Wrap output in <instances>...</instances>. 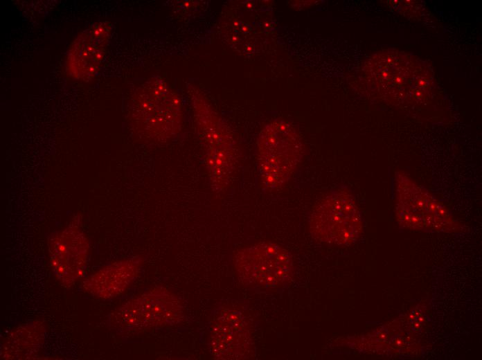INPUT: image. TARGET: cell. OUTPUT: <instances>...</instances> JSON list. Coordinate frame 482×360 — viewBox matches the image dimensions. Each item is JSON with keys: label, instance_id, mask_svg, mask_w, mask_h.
I'll use <instances>...</instances> for the list:
<instances>
[{"label": "cell", "instance_id": "cell-1", "mask_svg": "<svg viewBox=\"0 0 482 360\" xmlns=\"http://www.w3.org/2000/svg\"><path fill=\"white\" fill-rule=\"evenodd\" d=\"M193 102L210 186L214 192H220L229 186L236 169L235 141L228 126L204 98L194 96Z\"/></svg>", "mask_w": 482, "mask_h": 360}, {"label": "cell", "instance_id": "cell-2", "mask_svg": "<svg viewBox=\"0 0 482 360\" xmlns=\"http://www.w3.org/2000/svg\"><path fill=\"white\" fill-rule=\"evenodd\" d=\"M303 157V145L294 128L284 120L267 124L257 142L258 167L263 188L274 191L291 179Z\"/></svg>", "mask_w": 482, "mask_h": 360}, {"label": "cell", "instance_id": "cell-3", "mask_svg": "<svg viewBox=\"0 0 482 360\" xmlns=\"http://www.w3.org/2000/svg\"><path fill=\"white\" fill-rule=\"evenodd\" d=\"M393 191L395 215L402 227L426 232L460 230L447 208L403 172H395Z\"/></svg>", "mask_w": 482, "mask_h": 360}, {"label": "cell", "instance_id": "cell-4", "mask_svg": "<svg viewBox=\"0 0 482 360\" xmlns=\"http://www.w3.org/2000/svg\"><path fill=\"white\" fill-rule=\"evenodd\" d=\"M184 309L175 295L155 287L127 301L111 312L107 327L120 334L171 327L181 323Z\"/></svg>", "mask_w": 482, "mask_h": 360}, {"label": "cell", "instance_id": "cell-5", "mask_svg": "<svg viewBox=\"0 0 482 360\" xmlns=\"http://www.w3.org/2000/svg\"><path fill=\"white\" fill-rule=\"evenodd\" d=\"M312 235L324 243L349 245L361 236L362 217L350 190L334 188L313 207L309 217Z\"/></svg>", "mask_w": 482, "mask_h": 360}, {"label": "cell", "instance_id": "cell-6", "mask_svg": "<svg viewBox=\"0 0 482 360\" xmlns=\"http://www.w3.org/2000/svg\"><path fill=\"white\" fill-rule=\"evenodd\" d=\"M134 115L145 135L158 143L174 138L183 125L181 100L161 78H152L141 90Z\"/></svg>", "mask_w": 482, "mask_h": 360}, {"label": "cell", "instance_id": "cell-7", "mask_svg": "<svg viewBox=\"0 0 482 360\" xmlns=\"http://www.w3.org/2000/svg\"><path fill=\"white\" fill-rule=\"evenodd\" d=\"M374 81L385 97L400 103L418 102L429 91V71L402 52L384 51L373 57Z\"/></svg>", "mask_w": 482, "mask_h": 360}, {"label": "cell", "instance_id": "cell-8", "mask_svg": "<svg viewBox=\"0 0 482 360\" xmlns=\"http://www.w3.org/2000/svg\"><path fill=\"white\" fill-rule=\"evenodd\" d=\"M235 271L245 285L274 289L293 276L290 253L278 244L261 242L238 250L233 258Z\"/></svg>", "mask_w": 482, "mask_h": 360}, {"label": "cell", "instance_id": "cell-9", "mask_svg": "<svg viewBox=\"0 0 482 360\" xmlns=\"http://www.w3.org/2000/svg\"><path fill=\"white\" fill-rule=\"evenodd\" d=\"M89 246L82 231L74 224L51 238L48 243L50 264L61 285L70 287L84 276L89 258Z\"/></svg>", "mask_w": 482, "mask_h": 360}, {"label": "cell", "instance_id": "cell-10", "mask_svg": "<svg viewBox=\"0 0 482 360\" xmlns=\"http://www.w3.org/2000/svg\"><path fill=\"white\" fill-rule=\"evenodd\" d=\"M211 354L219 359H240L248 357L251 348L249 323L243 313L220 307L213 313L210 325Z\"/></svg>", "mask_w": 482, "mask_h": 360}, {"label": "cell", "instance_id": "cell-11", "mask_svg": "<svg viewBox=\"0 0 482 360\" xmlns=\"http://www.w3.org/2000/svg\"><path fill=\"white\" fill-rule=\"evenodd\" d=\"M111 33L107 22H98L83 31L70 46L66 66L67 73L75 79L92 78L105 57Z\"/></svg>", "mask_w": 482, "mask_h": 360}, {"label": "cell", "instance_id": "cell-12", "mask_svg": "<svg viewBox=\"0 0 482 360\" xmlns=\"http://www.w3.org/2000/svg\"><path fill=\"white\" fill-rule=\"evenodd\" d=\"M143 262V258L139 255L112 262L84 280L82 287L100 299L115 298L135 280Z\"/></svg>", "mask_w": 482, "mask_h": 360}, {"label": "cell", "instance_id": "cell-13", "mask_svg": "<svg viewBox=\"0 0 482 360\" xmlns=\"http://www.w3.org/2000/svg\"><path fill=\"white\" fill-rule=\"evenodd\" d=\"M45 334V326L39 321H29L13 329L1 342V359L31 358L42 345Z\"/></svg>", "mask_w": 482, "mask_h": 360}]
</instances>
